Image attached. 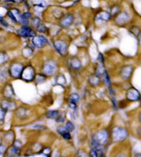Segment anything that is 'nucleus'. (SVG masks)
<instances>
[{"label":"nucleus","instance_id":"nucleus-1","mask_svg":"<svg viewBox=\"0 0 141 157\" xmlns=\"http://www.w3.org/2000/svg\"><path fill=\"white\" fill-rule=\"evenodd\" d=\"M109 139V134L106 130H101L94 135L92 139V145L94 147L103 146L105 144Z\"/></svg>","mask_w":141,"mask_h":157},{"label":"nucleus","instance_id":"nucleus-2","mask_svg":"<svg viewBox=\"0 0 141 157\" xmlns=\"http://www.w3.org/2000/svg\"><path fill=\"white\" fill-rule=\"evenodd\" d=\"M20 77L22 78L24 80L27 81V82L33 80L35 78V69H34V68L32 66H26V67H24Z\"/></svg>","mask_w":141,"mask_h":157},{"label":"nucleus","instance_id":"nucleus-3","mask_svg":"<svg viewBox=\"0 0 141 157\" xmlns=\"http://www.w3.org/2000/svg\"><path fill=\"white\" fill-rule=\"evenodd\" d=\"M57 64L52 60L46 61L43 66V73H44L45 75H48V76H51V75H54L57 72Z\"/></svg>","mask_w":141,"mask_h":157},{"label":"nucleus","instance_id":"nucleus-4","mask_svg":"<svg viewBox=\"0 0 141 157\" xmlns=\"http://www.w3.org/2000/svg\"><path fill=\"white\" fill-rule=\"evenodd\" d=\"M113 139L115 141H121L125 140L127 136V132L125 129L120 127H116L113 129Z\"/></svg>","mask_w":141,"mask_h":157},{"label":"nucleus","instance_id":"nucleus-5","mask_svg":"<svg viewBox=\"0 0 141 157\" xmlns=\"http://www.w3.org/2000/svg\"><path fill=\"white\" fill-rule=\"evenodd\" d=\"M23 68L24 67L21 64L18 62H14L13 64H12L11 67H10L9 73L12 77L15 78H19L20 77Z\"/></svg>","mask_w":141,"mask_h":157},{"label":"nucleus","instance_id":"nucleus-6","mask_svg":"<svg viewBox=\"0 0 141 157\" xmlns=\"http://www.w3.org/2000/svg\"><path fill=\"white\" fill-rule=\"evenodd\" d=\"M18 34L21 37H24V38H33V37H35L36 35L35 32L34 31L33 29L27 26H23L21 27L20 29L18 30Z\"/></svg>","mask_w":141,"mask_h":157},{"label":"nucleus","instance_id":"nucleus-7","mask_svg":"<svg viewBox=\"0 0 141 157\" xmlns=\"http://www.w3.org/2000/svg\"><path fill=\"white\" fill-rule=\"evenodd\" d=\"M55 47L61 55H65L67 51V44L63 40H57L54 44Z\"/></svg>","mask_w":141,"mask_h":157},{"label":"nucleus","instance_id":"nucleus-8","mask_svg":"<svg viewBox=\"0 0 141 157\" xmlns=\"http://www.w3.org/2000/svg\"><path fill=\"white\" fill-rule=\"evenodd\" d=\"M33 43L36 47L41 48L44 46L46 44H48V40L43 35H38L34 37L33 39Z\"/></svg>","mask_w":141,"mask_h":157},{"label":"nucleus","instance_id":"nucleus-9","mask_svg":"<svg viewBox=\"0 0 141 157\" xmlns=\"http://www.w3.org/2000/svg\"><path fill=\"white\" fill-rule=\"evenodd\" d=\"M127 99L131 101H137L140 100V93L135 88L132 87L127 91Z\"/></svg>","mask_w":141,"mask_h":157},{"label":"nucleus","instance_id":"nucleus-10","mask_svg":"<svg viewBox=\"0 0 141 157\" xmlns=\"http://www.w3.org/2000/svg\"><path fill=\"white\" fill-rule=\"evenodd\" d=\"M133 72V67L132 65H127L125 66L121 72V76L122 77L123 79H128L131 77L132 73Z\"/></svg>","mask_w":141,"mask_h":157},{"label":"nucleus","instance_id":"nucleus-11","mask_svg":"<svg viewBox=\"0 0 141 157\" xmlns=\"http://www.w3.org/2000/svg\"><path fill=\"white\" fill-rule=\"evenodd\" d=\"M19 152H20V147L15 143L8 149L6 157H16L19 154Z\"/></svg>","mask_w":141,"mask_h":157},{"label":"nucleus","instance_id":"nucleus-12","mask_svg":"<svg viewBox=\"0 0 141 157\" xmlns=\"http://www.w3.org/2000/svg\"><path fill=\"white\" fill-rule=\"evenodd\" d=\"M129 19V16L126 13H121L117 17V18L116 19V23L118 24L119 26H123L124 24H125L128 22Z\"/></svg>","mask_w":141,"mask_h":157},{"label":"nucleus","instance_id":"nucleus-13","mask_svg":"<svg viewBox=\"0 0 141 157\" xmlns=\"http://www.w3.org/2000/svg\"><path fill=\"white\" fill-rule=\"evenodd\" d=\"M73 20H74V18L72 15H67L61 22V26L63 27H68L72 24Z\"/></svg>","mask_w":141,"mask_h":157},{"label":"nucleus","instance_id":"nucleus-14","mask_svg":"<svg viewBox=\"0 0 141 157\" xmlns=\"http://www.w3.org/2000/svg\"><path fill=\"white\" fill-rule=\"evenodd\" d=\"M111 18V15L109 14L108 12L106 11H102L100 13L98 14L96 17L97 20H101L102 22H107Z\"/></svg>","mask_w":141,"mask_h":157},{"label":"nucleus","instance_id":"nucleus-15","mask_svg":"<svg viewBox=\"0 0 141 157\" xmlns=\"http://www.w3.org/2000/svg\"><path fill=\"white\" fill-rule=\"evenodd\" d=\"M1 106L2 109H4L7 111L8 109H13L14 106H15V104L13 102L9 101V100H4V101L2 102Z\"/></svg>","mask_w":141,"mask_h":157},{"label":"nucleus","instance_id":"nucleus-16","mask_svg":"<svg viewBox=\"0 0 141 157\" xmlns=\"http://www.w3.org/2000/svg\"><path fill=\"white\" fill-rule=\"evenodd\" d=\"M31 14L30 13H24L19 16V22L24 25H28V19L30 18Z\"/></svg>","mask_w":141,"mask_h":157},{"label":"nucleus","instance_id":"nucleus-17","mask_svg":"<svg viewBox=\"0 0 141 157\" xmlns=\"http://www.w3.org/2000/svg\"><path fill=\"white\" fill-rule=\"evenodd\" d=\"M9 75V73L8 72L6 68H2L0 69V81L2 82H5L7 80Z\"/></svg>","mask_w":141,"mask_h":157},{"label":"nucleus","instance_id":"nucleus-18","mask_svg":"<svg viewBox=\"0 0 141 157\" xmlns=\"http://www.w3.org/2000/svg\"><path fill=\"white\" fill-rule=\"evenodd\" d=\"M70 65H71V67L74 68V69H79L81 67V62L79 59L77 58H73L71 60V62H70Z\"/></svg>","mask_w":141,"mask_h":157},{"label":"nucleus","instance_id":"nucleus-19","mask_svg":"<svg viewBox=\"0 0 141 157\" xmlns=\"http://www.w3.org/2000/svg\"><path fill=\"white\" fill-rule=\"evenodd\" d=\"M59 116V112L57 110H50L46 113V117L50 119H55Z\"/></svg>","mask_w":141,"mask_h":157},{"label":"nucleus","instance_id":"nucleus-20","mask_svg":"<svg viewBox=\"0 0 141 157\" xmlns=\"http://www.w3.org/2000/svg\"><path fill=\"white\" fill-rule=\"evenodd\" d=\"M4 95L6 97H11L12 95H14V91L13 87L11 85H8L5 87L4 89Z\"/></svg>","mask_w":141,"mask_h":157},{"label":"nucleus","instance_id":"nucleus-21","mask_svg":"<svg viewBox=\"0 0 141 157\" xmlns=\"http://www.w3.org/2000/svg\"><path fill=\"white\" fill-rule=\"evenodd\" d=\"M89 84L92 86H96L99 84L100 80H99L98 75H92V76H91L90 78H89Z\"/></svg>","mask_w":141,"mask_h":157},{"label":"nucleus","instance_id":"nucleus-22","mask_svg":"<svg viewBox=\"0 0 141 157\" xmlns=\"http://www.w3.org/2000/svg\"><path fill=\"white\" fill-rule=\"evenodd\" d=\"M16 114L20 117L25 116L26 114H27V109H25V108H24V107L19 108V109L16 111Z\"/></svg>","mask_w":141,"mask_h":157},{"label":"nucleus","instance_id":"nucleus-23","mask_svg":"<svg viewBox=\"0 0 141 157\" xmlns=\"http://www.w3.org/2000/svg\"><path fill=\"white\" fill-rule=\"evenodd\" d=\"M79 95L77 94H72L70 95V102L72 103L77 104V102L79 101Z\"/></svg>","mask_w":141,"mask_h":157},{"label":"nucleus","instance_id":"nucleus-24","mask_svg":"<svg viewBox=\"0 0 141 157\" xmlns=\"http://www.w3.org/2000/svg\"><path fill=\"white\" fill-rule=\"evenodd\" d=\"M6 110L1 108L0 109V124H3L4 122V118L6 114Z\"/></svg>","mask_w":141,"mask_h":157},{"label":"nucleus","instance_id":"nucleus-25","mask_svg":"<svg viewBox=\"0 0 141 157\" xmlns=\"http://www.w3.org/2000/svg\"><path fill=\"white\" fill-rule=\"evenodd\" d=\"M131 32H132V33L134 34L135 35L138 36V38H140V29L138 28L136 26H133L132 28L130 29Z\"/></svg>","mask_w":141,"mask_h":157},{"label":"nucleus","instance_id":"nucleus-26","mask_svg":"<svg viewBox=\"0 0 141 157\" xmlns=\"http://www.w3.org/2000/svg\"><path fill=\"white\" fill-rule=\"evenodd\" d=\"M36 82L37 83H41L45 82L46 78L45 75H42V74H38L36 75Z\"/></svg>","mask_w":141,"mask_h":157},{"label":"nucleus","instance_id":"nucleus-27","mask_svg":"<svg viewBox=\"0 0 141 157\" xmlns=\"http://www.w3.org/2000/svg\"><path fill=\"white\" fill-rule=\"evenodd\" d=\"M65 129H67V131L68 132H71L74 129V126L72 122L68 121L66 123V125H65Z\"/></svg>","mask_w":141,"mask_h":157},{"label":"nucleus","instance_id":"nucleus-28","mask_svg":"<svg viewBox=\"0 0 141 157\" xmlns=\"http://www.w3.org/2000/svg\"><path fill=\"white\" fill-rule=\"evenodd\" d=\"M36 29L39 32H43V33H45V32L47 31V28H46L45 26L43 24H40L39 25L37 26Z\"/></svg>","mask_w":141,"mask_h":157},{"label":"nucleus","instance_id":"nucleus-29","mask_svg":"<svg viewBox=\"0 0 141 157\" xmlns=\"http://www.w3.org/2000/svg\"><path fill=\"white\" fill-rule=\"evenodd\" d=\"M57 132H58V133H59L61 135H63L64 134H65V132H68L67 131V129H65V127H64V126L58 127ZM69 133H70V132H69Z\"/></svg>","mask_w":141,"mask_h":157},{"label":"nucleus","instance_id":"nucleus-30","mask_svg":"<svg viewBox=\"0 0 141 157\" xmlns=\"http://www.w3.org/2000/svg\"><path fill=\"white\" fill-rule=\"evenodd\" d=\"M8 16H9V18H11L12 20H13L14 22H17V18H16V17L14 15H13V13H12V11H8Z\"/></svg>","mask_w":141,"mask_h":157},{"label":"nucleus","instance_id":"nucleus-31","mask_svg":"<svg viewBox=\"0 0 141 157\" xmlns=\"http://www.w3.org/2000/svg\"><path fill=\"white\" fill-rule=\"evenodd\" d=\"M33 24L36 28H37V26L40 24V19L38 18H35L33 19Z\"/></svg>","mask_w":141,"mask_h":157},{"label":"nucleus","instance_id":"nucleus-32","mask_svg":"<svg viewBox=\"0 0 141 157\" xmlns=\"http://www.w3.org/2000/svg\"><path fill=\"white\" fill-rule=\"evenodd\" d=\"M78 157H89V156H87V154L85 152L83 149H80V150L78 152Z\"/></svg>","mask_w":141,"mask_h":157},{"label":"nucleus","instance_id":"nucleus-33","mask_svg":"<svg viewBox=\"0 0 141 157\" xmlns=\"http://www.w3.org/2000/svg\"><path fill=\"white\" fill-rule=\"evenodd\" d=\"M58 83H59V84H64V83L65 82V78L63 76V75H60V76L58 77V81H57Z\"/></svg>","mask_w":141,"mask_h":157},{"label":"nucleus","instance_id":"nucleus-34","mask_svg":"<svg viewBox=\"0 0 141 157\" xmlns=\"http://www.w3.org/2000/svg\"><path fill=\"white\" fill-rule=\"evenodd\" d=\"M63 138L64 139H66V140H70L71 139V135L69 133V132H65V134H64L63 135H61Z\"/></svg>","mask_w":141,"mask_h":157},{"label":"nucleus","instance_id":"nucleus-35","mask_svg":"<svg viewBox=\"0 0 141 157\" xmlns=\"http://www.w3.org/2000/svg\"><path fill=\"white\" fill-rule=\"evenodd\" d=\"M64 120H65V118H64V116H63V115H60V116L57 118V122H63L64 121Z\"/></svg>","mask_w":141,"mask_h":157},{"label":"nucleus","instance_id":"nucleus-36","mask_svg":"<svg viewBox=\"0 0 141 157\" xmlns=\"http://www.w3.org/2000/svg\"><path fill=\"white\" fill-rule=\"evenodd\" d=\"M5 152V147L4 145H0V156L4 153Z\"/></svg>","mask_w":141,"mask_h":157},{"label":"nucleus","instance_id":"nucleus-37","mask_svg":"<svg viewBox=\"0 0 141 157\" xmlns=\"http://www.w3.org/2000/svg\"><path fill=\"white\" fill-rule=\"evenodd\" d=\"M69 106L70 108H72V109H75L77 106V104H74V103H72V102H70V105Z\"/></svg>","mask_w":141,"mask_h":157},{"label":"nucleus","instance_id":"nucleus-38","mask_svg":"<svg viewBox=\"0 0 141 157\" xmlns=\"http://www.w3.org/2000/svg\"><path fill=\"white\" fill-rule=\"evenodd\" d=\"M135 157H141V156H140V154H136V155H135Z\"/></svg>","mask_w":141,"mask_h":157},{"label":"nucleus","instance_id":"nucleus-39","mask_svg":"<svg viewBox=\"0 0 141 157\" xmlns=\"http://www.w3.org/2000/svg\"><path fill=\"white\" fill-rule=\"evenodd\" d=\"M117 157H126L125 155H120V156H118Z\"/></svg>","mask_w":141,"mask_h":157},{"label":"nucleus","instance_id":"nucleus-40","mask_svg":"<svg viewBox=\"0 0 141 157\" xmlns=\"http://www.w3.org/2000/svg\"><path fill=\"white\" fill-rule=\"evenodd\" d=\"M1 143H2V139L1 137H0V144H1Z\"/></svg>","mask_w":141,"mask_h":157},{"label":"nucleus","instance_id":"nucleus-41","mask_svg":"<svg viewBox=\"0 0 141 157\" xmlns=\"http://www.w3.org/2000/svg\"><path fill=\"white\" fill-rule=\"evenodd\" d=\"M99 157H104V155H103V154H102V155H101Z\"/></svg>","mask_w":141,"mask_h":157}]
</instances>
